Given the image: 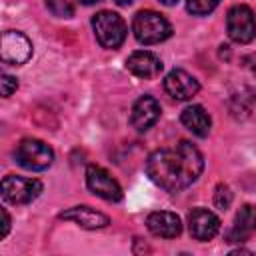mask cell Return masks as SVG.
Returning a JSON list of instances; mask_svg holds the SVG:
<instances>
[{"label": "cell", "instance_id": "d6986e66", "mask_svg": "<svg viewBox=\"0 0 256 256\" xmlns=\"http://www.w3.org/2000/svg\"><path fill=\"white\" fill-rule=\"evenodd\" d=\"M214 204L216 208L220 210H226L230 204H232V192L226 184H218L216 186V192H214Z\"/></svg>", "mask_w": 256, "mask_h": 256}, {"label": "cell", "instance_id": "9a60e30c", "mask_svg": "<svg viewBox=\"0 0 256 256\" xmlns=\"http://www.w3.org/2000/svg\"><path fill=\"white\" fill-rule=\"evenodd\" d=\"M256 232V206L244 204L234 218V226L228 232L230 242H244Z\"/></svg>", "mask_w": 256, "mask_h": 256}, {"label": "cell", "instance_id": "ba28073f", "mask_svg": "<svg viewBox=\"0 0 256 256\" xmlns=\"http://www.w3.org/2000/svg\"><path fill=\"white\" fill-rule=\"evenodd\" d=\"M86 186L92 194L108 202H120L124 196L120 184L110 176V172L96 164H90L86 168Z\"/></svg>", "mask_w": 256, "mask_h": 256}, {"label": "cell", "instance_id": "603a6c76", "mask_svg": "<svg viewBox=\"0 0 256 256\" xmlns=\"http://www.w3.org/2000/svg\"><path fill=\"white\" fill-rule=\"evenodd\" d=\"M160 2H162V4H166V6H174L178 0H160Z\"/></svg>", "mask_w": 256, "mask_h": 256}, {"label": "cell", "instance_id": "52a82bcc", "mask_svg": "<svg viewBox=\"0 0 256 256\" xmlns=\"http://www.w3.org/2000/svg\"><path fill=\"white\" fill-rule=\"evenodd\" d=\"M32 56V42L18 30H6L2 32L0 40V58L4 64L20 66L28 62Z\"/></svg>", "mask_w": 256, "mask_h": 256}, {"label": "cell", "instance_id": "6da1fadb", "mask_svg": "<svg viewBox=\"0 0 256 256\" xmlns=\"http://www.w3.org/2000/svg\"><path fill=\"white\" fill-rule=\"evenodd\" d=\"M204 170V158L200 150L188 142L180 140L174 146L154 150L146 160L148 178L166 192H180L188 188Z\"/></svg>", "mask_w": 256, "mask_h": 256}, {"label": "cell", "instance_id": "5bb4252c", "mask_svg": "<svg viewBox=\"0 0 256 256\" xmlns=\"http://www.w3.org/2000/svg\"><path fill=\"white\" fill-rule=\"evenodd\" d=\"M146 226L154 236H160V238H176L182 232L180 218L174 212H166V210L152 212L146 218Z\"/></svg>", "mask_w": 256, "mask_h": 256}, {"label": "cell", "instance_id": "2e32d148", "mask_svg": "<svg viewBox=\"0 0 256 256\" xmlns=\"http://www.w3.org/2000/svg\"><path fill=\"white\" fill-rule=\"evenodd\" d=\"M180 120H182V124H184L192 134H196V136H200V138L208 136L210 126H212L210 114H208L202 106H198V104L186 106V108L182 110V114H180Z\"/></svg>", "mask_w": 256, "mask_h": 256}, {"label": "cell", "instance_id": "7a4b0ae2", "mask_svg": "<svg viewBox=\"0 0 256 256\" xmlns=\"http://www.w3.org/2000/svg\"><path fill=\"white\" fill-rule=\"evenodd\" d=\"M132 32L140 44H158L172 34V26L162 14L140 10L132 20Z\"/></svg>", "mask_w": 256, "mask_h": 256}, {"label": "cell", "instance_id": "8992f818", "mask_svg": "<svg viewBox=\"0 0 256 256\" xmlns=\"http://www.w3.org/2000/svg\"><path fill=\"white\" fill-rule=\"evenodd\" d=\"M42 192V182L36 178L24 176H4L2 180V198L10 204H28L36 200Z\"/></svg>", "mask_w": 256, "mask_h": 256}, {"label": "cell", "instance_id": "ffe728a7", "mask_svg": "<svg viewBox=\"0 0 256 256\" xmlns=\"http://www.w3.org/2000/svg\"><path fill=\"white\" fill-rule=\"evenodd\" d=\"M0 82H2V96L4 98H8L18 88V80L14 76H10V74H2V80Z\"/></svg>", "mask_w": 256, "mask_h": 256}, {"label": "cell", "instance_id": "44dd1931", "mask_svg": "<svg viewBox=\"0 0 256 256\" xmlns=\"http://www.w3.org/2000/svg\"><path fill=\"white\" fill-rule=\"evenodd\" d=\"M2 218H4V228H2V236H6V234L10 232V214H8V210H6V208L2 210Z\"/></svg>", "mask_w": 256, "mask_h": 256}, {"label": "cell", "instance_id": "8fae6325", "mask_svg": "<svg viewBox=\"0 0 256 256\" xmlns=\"http://www.w3.org/2000/svg\"><path fill=\"white\" fill-rule=\"evenodd\" d=\"M188 228H190V234H192L194 240L206 242V240H212L218 234L220 220L214 212H210L206 208H196L188 216Z\"/></svg>", "mask_w": 256, "mask_h": 256}, {"label": "cell", "instance_id": "7402d4cb", "mask_svg": "<svg viewBox=\"0 0 256 256\" xmlns=\"http://www.w3.org/2000/svg\"><path fill=\"white\" fill-rule=\"evenodd\" d=\"M114 2H116L118 6H128V4H132L134 0H114Z\"/></svg>", "mask_w": 256, "mask_h": 256}, {"label": "cell", "instance_id": "4fadbf2b", "mask_svg": "<svg viewBox=\"0 0 256 256\" xmlns=\"http://www.w3.org/2000/svg\"><path fill=\"white\" fill-rule=\"evenodd\" d=\"M126 68L138 78H156L162 72V60L148 50H136L128 56Z\"/></svg>", "mask_w": 256, "mask_h": 256}, {"label": "cell", "instance_id": "9c48e42d", "mask_svg": "<svg viewBox=\"0 0 256 256\" xmlns=\"http://www.w3.org/2000/svg\"><path fill=\"white\" fill-rule=\"evenodd\" d=\"M164 88L174 100H190V98H194L198 94L200 84L192 74H188L186 70L178 68V70H172V72L166 74Z\"/></svg>", "mask_w": 256, "mask_h": 256}, {"label": "cell", "instance_id": "3957f363", "mask_svg": "<svg viewBox=\"0 0 256 256\" xmlns=\"http://www.w3.org/2000/svg\"><path fill=\"white\" fill-rule=\"evenodd\" d=\"M92 28L96 34V40L104 48H118L126 40V24L124 20L112 12V10H102L92 18Z\"/></svg>", "mask_w": 256, "mask_h": 256}, {"label": "cell", "instance_id": "7c38bea8", "mask_svg": "<svg viewBox=\"0 0 256 256\" xmlns=\"http://www.w3.org/2000/svg\"><path fill=\"white\" fill-rule=\"evenodd\" d=\"M60 220H68V222H74L86 230H100V228H106L110 224V218L90 206H72L64 212L58 214Z\"/></svg>", "mask_w": 256, "mask_h": 256}, {"label": "cell", "instance_id": "5b68a950", "mask_svg": "<svg viewBox=\"0 0 256 256\" xmlns=\"http://www.w3.org/2000/svg\"><path fill=\"white\" fill-rule=\"evenodd\" d=\"M226 30L228 36L238 44H248L256 38V16L254 12L244 6L236 4L226 14Z\"/></svg>", "mask_w": 256, "mask_h": 256}, {"label": "cell", "instance_id": "e0dca14e", "mask_svg": "<svg viewBox=\"0 0 256 256\" xmlns=\"http://www.w3.org/2000/svg\"><path fill=\"white\" fill-rule=\"evenodd\" d=\"M218 4L220 0H186V10L194 16H204L210 14Z\"/></svg>", "mask_w": 256, "mask_h": 256}, {"label": "cell", "instance_id": "ac0fdd59", "mask_svg": "<svg viewBox=\"0 0 256 256\" xmlns=\"http://www.w3.org/2000/svg\"><path fill=\"white\" fill-rule=\"evenodd\" d=\"M46 6L58 18H72L74 16V6L68 0H46Z\"/></svg>", "mask_w": 256, "mask_h": 256}, {"label": "cell", "instance_id": "277c9868", "mask_svg": "<svg viewBox=\"0 0 256 256\" xmlns=\"http://www.w3.org/2000/svg\"><path fill=\"white\" fill-rule=\"evenodd\" d=\"M16 162L26 168V170H32V172H40V170H46L48 166H52L54 162V152L52 148L42 142V140H36V138H24L16 152Z\"/></svg>", "mask_w": 256, "mask_h": 256}, {"label": "cell", "instance_id": "30bf717a", "mask_svg": "<svg viewBox=\"0 0 256 256\" xmlns=\"http://www.w3.org/2000/svg\"><path fill=\"white\" fill-rule=\"evenodd\" d=\"M160 118V104L152 96H142L134 102L132 112H130V124L138 132L150 130Z\"/></svg>", "mask_w": 256, "mask_h": 256}, {"label": "cell", "instance_id": "d4e9b609", "mask_svg": "<svg viewBox=\"0 0 256 256\" xmlns=\"http://www.w3.org/2000/svg\"><path fill=\"white\" fill-rule=\"evenodd\" d=\"M252 72H254V76H256V64H254V68H252Z\"/></svg>", "mask_w": 256, "mask_h": 256}, {"label": "cell", "instance_id": "cb8c5ba5", "mask_svg": "<svg viewBox=\"0 0 256 256\" xmlns=\"http://www.w3.org/2000/svg\"><path fill=\"white\" fill-rule=\"evenodd\" d=\"M78 2H82V4H86V6H90V4H96L98 0H78Z\"/></svg>", "mask_w": 256, "mask_h": 256}]
</instances>
